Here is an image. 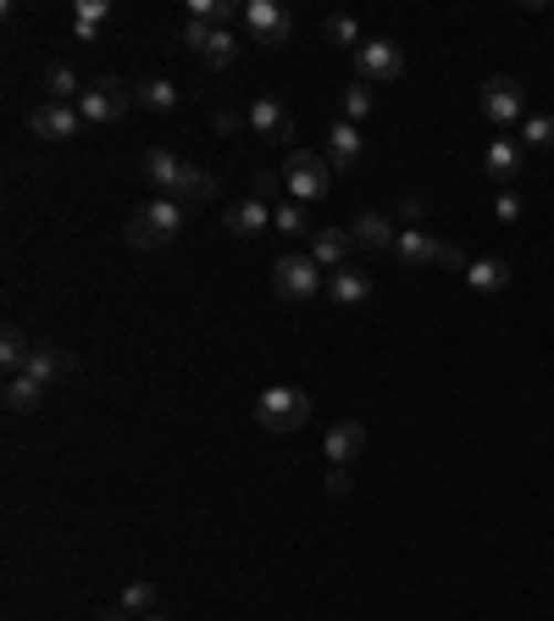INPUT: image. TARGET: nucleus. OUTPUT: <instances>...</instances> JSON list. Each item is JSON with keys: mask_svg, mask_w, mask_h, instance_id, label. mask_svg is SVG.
<instances>
[{"mask_svg": "<svg viewBox=\"0 0 554 621\" xmlns=\"http://www.w3.org/2000/svg\"><path fill=\"white\" fill-rule=\"evenodd\" d=\"M29 128H34L40 139H73V134L84 128V117H79V106H56V101H40V106L29 112Z\"/></svg>", "mask_w": 554, "mask_h": 621, "instance_id": "9b49d317", "label": "nucleus"}, {"mask_svg": "<svg viewBox=\"0 0 554 621\" xmlns=\"http://www.w3.org/2000/svg\"><path fill=\"white\" fill-rule=\"evenodd\" d=\"M211 34H217V29H211V23H195V18H189V23L178 29V40H184V45H189L195 56H206V45H211Z\"/></svg>", "mask_w": 554, "mask_h": 621, "instance_id": "72a5a7b5", "label": "nucleus"}, {"mask_svg": "<svg viewBox=\"0 0 554 621\" xmlns=\"http://www.w3.org/2000/svg\"><path fill=\"white\" fill-rule=\"evenodd\" d=\"M272 289H278L283 300L305 306V300L322 294V267H316L311 256H278V261H272Z\"/></svg>", "mask_w": 554, "mask_h": 621, "instance_id": "423d86ee", "label": "nucleus"}, {"mask_svg": "<svg viewBox=\"0 0 554 621\" xmlns=\"http://www.w3.org/2000/svg\"><path fill=\"white\" fill-rule=\"evenodd\" d=\"M67 372H73V355H67L62 344H34V355H29V377L56 383V377H67Z\"/></svg>", "mask_w": 554, "mask_h": 621, "instance_id": "6ab92c4d", "label": "nucleus"}, {"mask_svg": "<svg viewBox=\"0 0 554 621\" xmlns=\"http://www.w3.org/2000/svg\"><path fill=\"white\" fill-rule=\"evenodd\" d=\"M101 621H128V615H123V610H117V615H101Z\"/></svg>", "mask_w": 554, "mask_h": 621, "instance_id": "4c0bfd02", "label": "nucleus"}, {"mask_svg": "<svg viewBox=\"0 0 554 621\" xmlns=\"http://www.w3.org/2000/svg\"><path fill=\"white\" fill-rule=\"evenodd\" d=\"M200 62H206V68H211V73H222V68H233V62H239V40H233V34H228V29H217V34H211V45H206V56H200Z\"/></svg>", "mask_w": 554, "mask_h": 621, "instance_id": "cd10ccee", "label": "nucleus"}, {"mask_svg": "<svg viewBox=\"0 0 554 621\" xmlns=\"http://www.w3.org/2000/svg\"><path fill=\"white\" fill-rule=\"evenodd\" d=\"M244 29L255 45H289L294 40V18L278 7V0H250L244 7Z\"/></svg>", "mask_w": 554, "mask_h": 621, "instance_id": "1a4fd4ad", "label": "nucleus"}, {"mask_svg": "<svg viewBox=\"0 0 554 621\" xmlns=\"http://www.w3.org/2000/svg\"><path fill=\"white\" fill-rule=\"evenodd\" d=\"M394 261H399V267H438V261H443V239H432V234H421V228H405V234L394 239Z\"/></svg>", "mask_w": 554, "mask_h": 621, "instance_id": "4468645a", "label": "nucleus"}, {"mask_svg": "<svg viewBox=\"0 0 554 621\" xmlns=\"http://www.w3.org/2000/svg\"><path fill=\"white\" fill-rule=\"evenodd\" d=\"M521 217V200L515 195H499V222H515Z\"/></svg>", "mask_w": 554, "mask_h": 621, "instance_id": "e433bc0d", "label": "nucleus"}, {"mask_svg": "<svg viewBox=\"0 0 554 621\" xmlns=\"http://www.w3.org/2000/svg\"><path fill=\"white\" fill-rule=\"evenodd\" d=\"M29 355H34V339H29L18 322L0 328V366H7V372L18 377V372H29Z\"/></svg>", "mask_w": 554, "mask_h": 621, "instance_id": "a211bd4d", "label": "nucleus"}, {"mask_svg": "<svg viewBox=\"0 0 554 621\" xmlns=\"http://www.w3.org/2000/svg\"><path fill=\"white\" fill-rule=\"evenodd\" d=\"M349 234H355V245H360V250H377V256H388V250H394V239H399V234L388 228V217H383V211H360Z\"/></svg>", "mask_w": 554, "mask_h": 621, "instance_id": "f3484780", "label": "nucleus"}, {"mask_svg": "<svg viewBox=\"0 0 554 621\" xmlns=\"http://www.w3.org/2000/svg\"><path fill=\"white\" fill-rule=\"evenodd\" d=\"M305 256H311L322 272H338V267H349V256H355V234H344V228H316Z\"/></svg>", "mask_w": 554, "mask_h": 621, "instance_id": "f8f14e48", "label": "nucleus"}, {"mask_svg": "<svg viewBox=\"0 0 554 621\" xmlns=\"http://www.w3.org/2000/svg\"><path fill=\"white\" fill-rule=\"evenodd\" d=\"M106 18H112L106 0H79V7H73V34H79V40H95Z\"/></svg>", "mask_w": 554, "mask_h": 621, "instance_id": "a878e982", "label": "nucleus"}, {"mask_svg": "<svg viewBox=\"0 0 554 621\" xmlns=\"http://www.w3.org/2000/svg\"><path fill=\"white\" fill-rule=\"evenodd\" d=\"M244 123H250V134H261V139H272V145H289V139H294V112H289L283 101H272V95L250 101Z\"/></svg>", "mask_w": 554, "mask_h": 621, "instance_id": "9d476101", "label": "nucleus"}, {"mask_svg": "<svg viewBox=\"0 0 554 621\" xmlns=\"http://www.w3.org/2000/svg\"><path fill=\"white\" fill-rule=\"evenodd\" d=\"M372 106H377L372 84H360V79H355V84L344 90V123H366V117H372Z\"/></svg>", "mask_w": 554, "mask_h": 621, "instance_id": "c756f323", "label": "nucleus"}, {"mask_svg": "<svg viewBox=\"0 0 554 621\" xmlns=\"http://www.w3.org/2000/svg\"><path fill=\"white\" fill-rule=\"evenodd\" d=\"M266 222H272V217H266V200H255V195L239 200V206L228 211V234H233V239H255Z\"/></svg>", "mask_w": 554, "mask_h": 621, "instance_id": "4be33fe9", "label": "nucleus"}, {"mask_svg": "<svg viewBox=\"0 0 554 621\" xmlns=\"http://www.w3.org/2000/svg\"><path fill=\"white\" fill-rule=\"evenodd\" d=\"M521 145H532V151H554V117H548V112H532V117L521 123Z\"/></svg>", "mask_w": 554, "mask_h": 621, "instance_id": "7c9ffc66", "label": "nucleus"}, {"mask_svg": "<svg viewBox=\"0 0 554 621\" xmlns=\"http://www.w3.org/2000/svg\"><path fill=\"white\" fill-rule=\"evenodd\" d=\"M399 73H405V51L394 40H366L355 51V79L360 84H394Z\"/></svg>", "mask_w": 554, "mask_h": 621, "instance_id": "6e6552de", "label": "nucleus"}, {"mask_svg": "<svg viewBox=\"0 0 554 621\" xmlns=\"http://www.w3.org/2000/svg\"><path fill=\"white\" fill-rule=\"evenodd\" d=\"M128 101H134V90H128V84H117V79H95V84L79 95V117H84V123H95V128H106V123H123Z\"/></svg>", "mask_w": 554, "mask_h": 621, "instance_id": "0eeeda50", "label": "nucleus"}, {"mask_svg": "<svg viewBox=\"0 0 554 621\" xmlns=\"http://www.w3.org/2000/svg\"><path fill=\"white\" fill-rule=\"evenodd\" d=\"M327 494H333V499H344V494H349V472H344V466H333V472H327Z\"/></svg>", "mask_w": 554, "mask_h": 621, "instance_id": "c9c22d12", "label": "nucleus"}, {"mask_svg": "<svg viewBox=\"0 0 554 621\" xmlns=\"http://www.w3.org/2000/svg\"><path fill=\"white\" fill-rule=\"evenodd\" d=\"M145 621H167V615H161V610H156V615H145Z\"/></svg>", "mask_w": 554, "mask_h": 621, "instance_id": "58836bf2", "label": "nucleus"}, {"mask_svg": "<svg viewBox=\"0 0 554 621\" xmlns=\"http://www.w3.org/2000/svg\"><path fill=\"white\" fill-rule=\"evenodd\" d=\"M145 178L167 195V200H178V206H206L211 195H217V178L211 173H200V167H189V162H178L173 151H145Z\"/></svg>", "mask_w": 554, "mask_h": 621, "instance_id": "f257e3e1", "label": "nucleus"}, {"mask_svg": "<svg viewBox=\"0 0 554 621\" xmlns=\"http://www.w3.org/2000/svg\"><path fill=\"white\" fill-rule=\"evenodd\" d=\"M327 294H333L344 311H355V306H366V300H372V278H366L360 267H338V272L327 278Z\"/></svg>", "mask_w": 554, "mask_h": 621, "instance_id": "dca6fc26", "label": "nucleus"}, {"mask_svg": "<svg viewBox=\"0 0 554 621\" xmlns=\"http://www.w3.org/2000/svg\"><path fill=\"white\" fill-rule=\"evenodd\" d=\"M40 400H45V383H40V377L18 372V377L7 383V411H12V416H29V411H40Z\"/></svg>", "mask_w": 554, "mask_h": 621, "instance_id": "b1692460", "label": "nucleus"}, {"mask_svg": "<svg viewBox=\"0 0 554 621\" xmlns=\"http://www.w3.org/2000/svg\"><path fill=\"white\" fill-rule=\"evenodd\" d=\"M123 615H156V582H128L123 588Z\"/></svg>", "mask_w": 554, "mask_h": 621, "instance_id": "2f4dec72", "label": "nucleus"}, {"mask_svg": "<svg viewBox=\"0 0 554 621\" xmlns=\"http://www.w3.org/2000/svg\"><path fill=\"white\" fill-rule=\"evenodd\" d=\"M360 156H366L360 128H355V123H333V128H327V167L355 173V167H360Z\"/></svg>", "mask_w": 554, "mask_h": 621, "instance_id": "ddd939ff", "label": "nucleus"}, {"mask_svg": "<svg viewBox=\"0 0 554 621\" xmlns=\"http://www.w3.org/2000/svg\"><path fill=\"white\" fill-rule=\"evenodd\" d=\"M360 449H366V427H360V422H338V427L327 433V460H333V466H349Z\"/></svg>", "mask_w": 554, "mask_h": 621, "instance_id": "aec40b11", "label": "nucleus"}, {"mask_svg": "<svg viewBox=\"0 0 554 621\" xmlns=\"http://www.w3.org/2000/svg\"><path fill=\"white\" fill-rule=\"evenodd\" d=\"M134 101H139L145 112H173V106H178V90H173L167 79H145V84L134 90Z\"/></svg>", "mask_w": 554, "mask_h": 621, "instance_id": "bb28decb", "label": "nucleus"}, {"mask_svg": "<svg viewBox=\"0 0 554 621\" xmlns=\"http://www.w3.org/2000/svg\"><path fill=\"white\" fill-rule=\"evenodd\" d=\"M184 217H189V206H178V200H150V206H139L134 217H128V245L134 250H161V245H173L178 234H184Z\"/></svg>", "mask_w": 554, "mask_h": 621, "instance_id": "f03ea898", "label": "nucleus"}, {"mask_svg": "<svg viewBox=\"0 0 554 621\" xmlns=\"http://www.w3.org/2000/svg\"><path fill=\"white\" fill-rule=\"evenodd\" d=\"M283 189H289V200H300V206L322 200V195L333 189L327 156H316V151H289V162H283Z\"/></svg>", "mask_w": 554, "mask_h": 621, "instance_id": "20e7f679", "label": "nucleus"}, {"mask_svg": "<svg viewBox=\"0 0 554 621\" xmlns=\"http://www.w3.org/2000/svg\"><path fill=\"white\" fill-rule=\"evenodd\" d=\"M40 90H45V101L73 106V95H84L90 84H79V73H73L67 62H45V68H40Z\"/></svg>", "mask_w": 554, "mask_h": 621, "instance_id": "2eb2a0df", "label": "nucleus"}, {"mask_svg": "<svg viewBox=\"0 0 554 621\" xmlns=\"http://www.w3.org/2000/svg\"><path fill=\"white\" fill-rule=\"evenodd\" d=\"M466 283H471L477 294H499V289L510 283V267H504L499 256H482V261H471V267H466Z\"/></svg>", "mask_w": 554, "mask_h": 621, "instance_id": "5701e85b", "label": "nucleus"}, {"mask_svg": "<svg viewBox=\"0 0 554 621\" xmlns=\"http://www.w3.org/2000/svg\"><path fill=\"white\" fill-rule=\"evenodd\" d=\"M189 18L211 23V29H228L233 18H244V7H233V0H189Z\"/></svg>", "mask_w": 554, "mask_h": 621, "instance_id": "393cba45", "label": "nucleus"}, {"mask_svg": "<svg viewBox=\"0 0 554 621\" xmlns=\"http://www.w3.org/2000/svg\"><path fill=\"white\" fill-rule=\"evenodd\" d=\"M482 117H488L493 128H515V123H526V90H521V79L493 73V79L482 84Z\"/></svg>", "mask_w": 554, "mask_h": 621, "instance_id": "39448f33", "label": "nucleus"}, {"mask_svg": "<svg viewBox=\"0 0 554 621\" xmlns=\"http://www.w3.org/2000/svg\"><path fill=\"white\" fill-rule=\"evenodd\" d=\"M482 173L499 178V184H510V178L521 173V151H515V139H493V145L482 151Z\"/></svg>", "mask_w": 554, "mask_h": 621, "instance_id": "412c9836", "label": "nucleus"}, {"mask_svg": "<svg viewBox=\"0 0 554 621\" xmlns=\"http://www.w3.org/2000/svg\"><path fill=\"white\" fill-rule=\"evenodd\" d=\"M278 184H283V173H255V200H272Z\"/></svg>", "mask_w": 554, "mask_h": 621, "instance_id": "f704fd0d", "label": "nucleus"}, {"mask_svg": "<svg viewBox=\"0 0 554 621\" xmlns=\"http://www.w3.org/2000/svg\"><path fill=\"white\" fill-rule=\"evenodd\" d=\"M272 228H278V234H289V239H311V234H316L300 200H289V206H278V217H272Z\"/></svg>", "mask_w": 554, "mask_h": 621, "instance_id": "c85d7f7f", "label": "nucleus"}, {"mask_svg": "<svg viewBox=\"0 0 554 621\" xmlns=\"http://www.w3.org/2000/svg\"><path fill=\"white\" fill-rule=\"evenodd\" d=\"M255 422L266 427V433H300L305 422H311V394H300V389H261L255 394Z\"/></svg>", "mask_w": 554, "mask_h": 621, "instance_id": "7ed1b4c3", "label": "nucleus"}, {"mask_svg": "<svg viewBox=\"0 0 554 621\" xmlns=\"http://www.w3.org/2000/svg\"><path fill=\"white\" fill-rule=\"evenodd\" d=\"M327 40H333V45H349V51H360V45H366L355 18H327Z\"/></svg>", "mask_w": 554, "mask_h": 621, "instance_id": "473e14b6", "label": "nucleus"}]
</instances>
